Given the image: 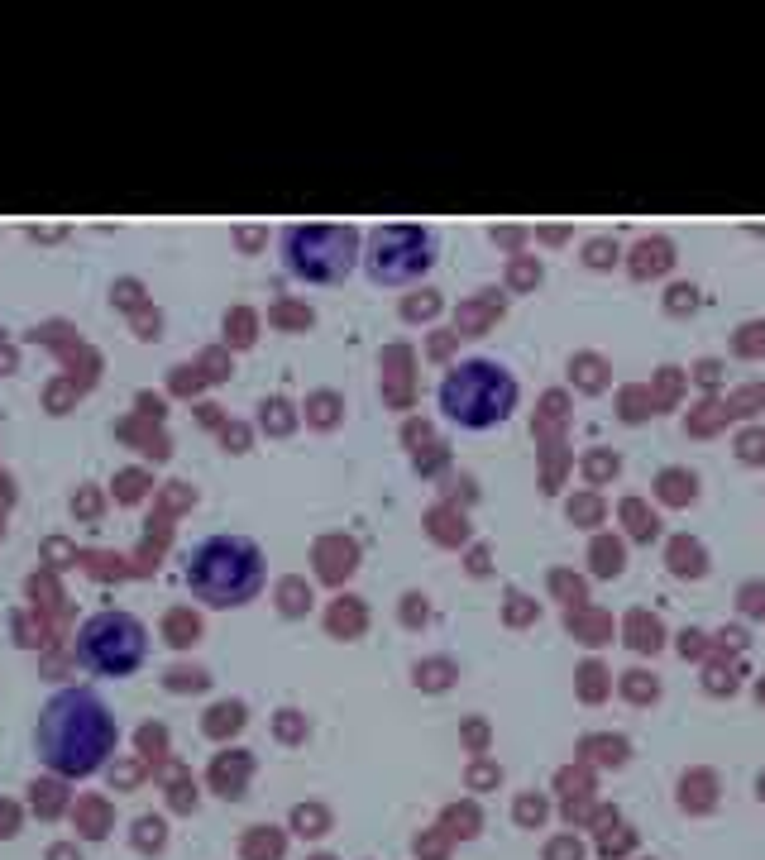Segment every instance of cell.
<instances>
[{"label":"cell","instance_id":"6da1fadb","mask_svg":"<svg viewBox=\"0 0 765 860\" xmlns=\"http://www.w3.org/2000/svg\"><path fill=\"white\" fill-rule=\"evenodd\" d=\"M115 736H120V727H115V712L106 708L101 693L58 688L34 722V751L53 774L87 779L110 760Z\"/></svg>","mask_w":765,"mask_h":860},{"label":"cell","instance_id":"7a4b0ae2","mask_svg":"<svg viewBox=\"0 0 765 860\" xmlns=\"http://www.w3.org/2000/svg\"><path fill=\"white\" fill-rule=\"evenodd\" d=\"M263 574H268L263 550L249 536H206L192 545V555L182 564V579L192 588V598L201 607H216V612H230V607L259 598Z\"/></svg>","mask_w":765,"mask_h":860},{"label":"cell","instance_id":"3957f363","mask_svg":"<svg viewBox=\"0 0 765 860\" xmlns=\"http://www.w3.org/2000/svg\"><path fill=\"white\" fill-rule=\"evenodd\" d=\"M517 378L498 359H464L440 378V416L459 430H493L517 411Z\"/></svg>","mask_w":765,"mask_h":860},{"label":"cell","instance_id":"277c9868","mask_svg":"<svg viewBox=\"0 0 765 860\" xmlns=\"http://www.w3.org/2000/svg\"><path fill=\"white\" fill-rule=\"evenodd\" d=\"M283 268L297 282L311 287H335L354 273V263L364 254L359 230L345 220H297L283 230Z\"/></svg>","mask_w":765,"mask_h":860},{"label":"cell","instance_id":"5b68a950","mask_svg":"<svg viewBox=\"0 0 765 860\" xmlns=\"http://www.w3.org/2000/svg\"><path fill=\"white\" fill-rule=\"evenodd\" d=\"M149 655V631L125 607H101L77 626V660L101 679H130Z\"/></svg>","mask_w":765,"mask_h":860},{"label":"cell","instance_id":"8992f818","mask_svg":"<svg viewBox=\"0 0 765 860\" xmlns=\"http://www.w3.org/2000/svg\"><path fill=\"white\" fill-rule=\"evenodd\" d=\"M364 268L378 287H402V282L426 278L436 268V235L426 225H378L364 249Z\"/></svg>","mask_w":765,"mask_h":860}]
</instances>
